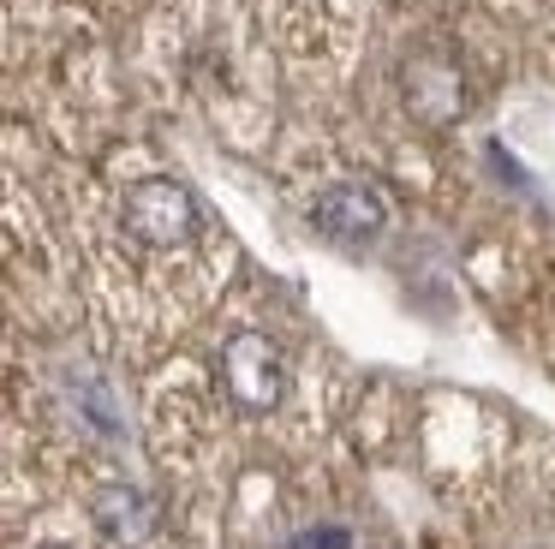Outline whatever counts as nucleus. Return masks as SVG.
<instances>
[{
	"mask_svg": "<svg viewBox=\"0 0 555 549\" xmlns=\"http://www.w3.org/2000/svg\"><path fill=\"white\" fill-rule=\"evenodd\" d=\"M120 239L138 257H156V263L173 257L180 263V257H192L197 239H204V209H197V197L180 179H138L120 197Z\"/></svg>",
	"mask_w": 555,
	"mask_h": 549,
	"instance_id": "1",
	"label": "nucleus"
},
{
	"mask_svg": "<svg viewBox=\"0 0 555 549\" xmlns=\"http://www.w3.org/2000/svg\"><path fill=\"white\" fill-rule=\"evenodd\" d=\"M221 382H228V394L245 412H269L287 394V358H281V346L269 334H233L221 346Z\"/></svg>",
	"mask_w": 555,
	"mask_h": 549,
	"instance_id": "2",
	"label": "nucleus"
},
{
	"mask_svg": "<svg viewBox=\"0 0 555 549\" xmlns=\"http://www.w3.org/2000/svg\"><path fill=\"white\" fill-rule=\"evenodd\" d=\"M311 221L323 227L328 239H340V245H359V239H371L376 227H383V197H376L371 186H335L317 197Z\"/></svg>",
	"mask_w": 555,
	"mask_h": 549,
	"instance_id": "3",
	"label": "nucleus"
},
{
	"mask_svg": "<svg viewBox=\"0 0 555 549\" xmlns=\"http://www.w3.org/2000/svg\"><path fill=\"white\" fill-rule=\"evenodd\" d=\"M90 520H96L114 544H138V537L156 525V508H150V496H138L132 484H108L90 501Z\"/></svg>",
	"mask_w": 555,
	"mask_h": 549,
	"instance_id": "4",
	"label": "nucleus"
},
{
	"mask_svg": "<svg viewBox=\"0 0 555 549\" xmlns=\"http://www.w3.org/2000/svg\"><path fill=\"white\" fill-rule=\"evenodd\" d=\"M275 549H352L347 525H299L293 537H281Z\"/></svg>",
	"mask_w": 555,
	"mask_h": 549,
	"instance_id": "5",
	"label": "nucleus"
},
{
	"mask_svg": "<svg viewBox=\"0 0 555 549\" xmlns=\"http://www.w3.org/2000/svg\"><path fill=\"white\" fill-rule=\"evenodd\" d=\"M42 549H66V544H42Z\"/></svg>",
	"mask_w": 555,
	"mask_h": 549,
	"instance_id": "6",
	"label": "nucleus"
}]
</instances>
